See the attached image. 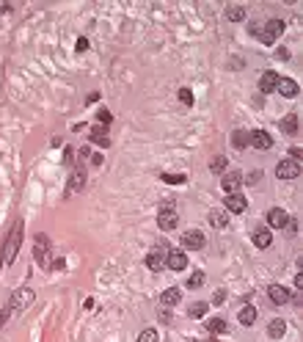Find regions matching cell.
I'll use <instances>...</instances> for the list:
<instances>
[{
  "label": "cell",
  "mask_w": 303,
  "mask_h": 342,
  "mask_svg": "<svg viewBox=\"0 0 303 342\" xmlns=\"http://www.w3.org/2000/svg\"><path fill=\"white\" fill-rule=\"evenodd\" d=\"M245 196H240V193H229L226 196V210L229 213H245Z\"/></svg>",
  "instance_id": "cell-17"
},
{
  "label": "cell",
  "mask_w": 303,
  "mask_h": 342,
  "mask_svg": "<svg viewBox=\"0 0 303 342\" xmlns=\"http://www.w3.org/2000/svg\"><path fill=\"white\" fill-rule=\"evenodd\" d=\"M251 144L256 146V149H270V146H273V138H270V133H265V130H253Z\"/></svg>",
  "instance_id": "cell-15"
},
{
  "label": "cell",
  "mask_w": 303,
  "mask_h": 342,
  "mask_svg": "<svg viewBox=\"0 0 303 342\" xmlns=\"http://www.w3.org/2000/svg\"><path fill=\"white\" fill-rule=\"evenodd\" d=\"M210 169H212V174H220V171L226 169V157H223V154H218V157L210 163Z\"/></svg>",
  "instance_id": "cell-32"
},
{
  "label": "cell",
  "mask_w": 303,
  "mask_h": 342,
  "mask_svg": "<svg viewBox=\"0 0 303 342\" xmlns=\"http://www.w3.org/2000/svg\"><path fill=\"white\" fill-rule=\"evenodd\" d=\"M207 328H210L212 334H223L226 331V320H223V317H212L210 323H207Z\"/></svg>",
  "instance_id": "cell-28"
},
{
  "label": "cell",
  "mask_w": 303,
  "mask_h": 342,
  "mask_svg": "<svg viewBox=\"0 0 303 342\" xmlns=\"http://www.w3.org/2000/svg\"><path fill=\"white\" fill-rule=\"evenodd\" d=\"M286 223H289V215H286V210H281V207H273V210H268V226H273V229H284Z\"/></svg>",
  "instance_id": "cell-7"
},
{
  "label": "cell",
  "mask_w": 303,
  "mask_h": 342,
  "mask_svg": "<svg viewBox=\"0 0 303 342\" xmlns=\"http://www.w3.org/2000/svg\"><path fill=\"white\" fill-rule=\"evenodd\" d=\"M276 91L281 97H286V100H289V97H298V91H301V88H298V83H295V80H289V77H278Z\"/></svg>",
  "instance_id": "cell-11"
},
{
  "label": "cell",
  "mask_w": 303,
  "mask_h": 342,
  "mask_svg": "<svg viewBox=\"0 0 303 342\" xmlns=\"http://www.w3.org/2000/svg\"><path fill=\"white\" fill-rule=\"evenodd\" d=\"M276 177H278V180H295V177H301V163L289 160V157L281 160L276 166Z\"/></svg>",
  "instance_id": "cell-3"
},
{
  "label": "cell",
  "mask_w": 303,
  "mask_h": 342,
  "mask_svg": "<svg viewBox=\"0 0 303 342\" xmlns=\"http://www.w3.org/2000/svg\"><path fill=\"white\" fill-rule=\"evenodd\" d=\"M284 331H286V323H284V320H270L268 334L273 337V340H281V337H284Z\"/></svg>",
  "instance_id": "cell-22"
},
{
  "label": "cell",
  "mask_w": 303,
  "mask_h": 342,
  "mask_svg": "<svg viewBox=\"0 0 303 342\" xmlns=\"http://www.w3.org/2000/svg\"><path fill=\"white\" fill-rule=\"evenodd\" d=\"M226 17L232 19V22H240V19H245V9H240V6H232V9L226 11Z\"/></svg>",
  "instance_id": "cell-30"
},
{
  "label": "cell",
  "mask_w": 303,
  "mask_h": 342,
  "mask_svg": "<svg viewBox=\"0 0 303 342\" xmlns=\"http://www.w3.org/2000/svg\"><path fill=\"white\" fill-rule=\"evenodd\" d=\"M157 226L163 232H174L179 226V213L177 210H160L157 213Z\"/></svg>",
  "instance_id": "cell-4"
},
{
  "label": "cell",
  "mask_w": 303,
  "mask_h": 342,
  "mask_svg": "<svg viewBox=\"0 0 303 342\" xmlns=\"http://www.w3.org/2000/svg\"><path fill=\"white\" fill-rule=\"evenodd\" d=\"M207 309H210V307H207V304H204V301H196L193 307L187 309V315L193 317V320H199V317H204V315H207Z\"/></svg>",
  "instance_id": "cell-26"
},
{
  "label": "cell",
  "mask_w": 303,
  "mask_h": 342,
  "mask_svg": "<svg viewBox=\"0 0 303 342\" xmlns=\"http://www.w3.org/2000/svg\"><path fill=\"white\" fill-rule=\"evenodd\" d=\"M281 130H284L286 136H295V133H298V116H286V119H281Z\"/></svg>",
  "instance_id": "cell-25"
},
{
  "label": "cell",
  "mask_w": 303,
  "mask_h": 342,
  "mask_svg": "<svg viewBox=\"0 0 303 342\" xmlns=\"http://www.w3.org/2000/svg\"><path fill=\"white\" fill-rule=\"evenodd\" d=\"M160 337H157V328H143L141 334H138V342H157Z\"/></svg>",
  "instance_id": "cell-29"
},
{
  "label": "cell",
  "mask_w": 303,
  "mask_h": 342,
  "mask_svg": "<svg viewBox=\"0 0 303 342\" xmlns=\"http://www.w3.org/2000/svg\"><path fill=\"white\" fill-rule=\"evenodd\" d=\"M210 223L215 226V229H223L229 223V218H226V213H220V210H212L210 213Z\"/></svg>",
  "instance_id": "cell-24"
},
{
  "label": "cell",
  "mask_w": 303,
  "mask_h": 342,
  "mask_svg": "<svg viewBox=\"0 0 303 342\" xmlns=\"http://www.w3.org/2000/svg\"><path fill=\"white\" fill-rule=\"evenodd\" d=\"M286 31V25H284V19H268L265 22V28H259V39L265 44H273L278 39V36Z\"/></svg>",
  "instance_id": "cell-2"
},
{
  "label": "cell",
  "mask_w": 303,
  "mask_h": 342,
  "mask_svg": "<svg viewBox=\"0 0 303 342\" xmlns=\"http://www.w3.org/2000/svg\"><path fill=\"white\" fill-rule=\"evenodd\" d=\"M19 240H22V223H14L9 240L3 243V251H0V268H6V265L14 262V256H17V251H19Z\"/></svg>",
  "instance_id": "cell-1"
},
{
  "label": "cell",
  "mask_w": 303,
  "mask_h": 342,
  "mask_svg": "<svg viewBox=\"0 0 303 342\" xmlns=\"http://www.w3.org/2000/svg\"><path fill=\"white\" fill-rule=\"evenodd\" d=\"M268 298L273 301L276 307H284V304H289V290L281 287V284H270V287H268Z\"/></svg>",
  "instance_id": "cell-9"
},
{
  "label": "cell",
  "mask_w": 303,
  "mask_h": 342,
  "mask_svg": "<svg viewBox=\"0 0 303 342\" xmlns=\"http://www.w3.org/2000/svg\"><path fill=\"white\" fill-rule=\"evenodd\" d=\"M204 243H207V238H204L199 229H187L185 235H182V246H185L187 251H199V248H204Z\"/></svg>",
  "instance_id": "cell-5"
},
{
  "label": "cell",
  "mask_w": 303,
  "mask_h": 342,
  "mask_svg": "<svg viewBox=\"0 0 303 342\" xmlns=\"http://www.w3.org/2000/svg\"><path fill=\"white\" fill-rule=\"evenodd\" d=\"M237 320H240L243 325H253V323H256V309H253V307H243V309H240V315H237Z\"/></svg>",
  "instance_id": "cell-21"
},
{
  "label": "cell",
  "mask_w": 303,
  "mask_h": 342,
  "mask_svg": "<svg viewBox=\"0 0 303 342\" xmlns=\"http://www.w3.org/2000/svg\"><path fill=\"white\" fill-rule=\"evenodd\" d=\"M179 301H182V292H179V287H168V290L160 292V304H163V307H177Z\"/></svg>",
  "instance_id": "cell-16"
},
{
  "label": "cell",
  "mask_w": 303,
  "mask_h": 342,
  "mask_svg": "<svg viewBox=\"0 0 303 342\" xmlns=\"http://www.w3.org/2000/svg\"><path fill=\"white\" fill-rule=\"evenodd\" d=\"M251 240H253V246H256V248H270V246H273V235H270L268 226H259V229L253 232Z\"/></svg>",
  "instance_id": "cell-14"
},
{
  "label": "cell",
  "mask_w": 303,
  "mask_h": 342,
  "mask_svg": "<svg viewBox=\"0 0 303 342\" xmlns=\"http://www.w3.org/2000/svg\"><path fill=\"white\" fill-rule=\"evenodd\" d=\"M50 248V240L44 238V235H36V259H39V265L47 268V259H44V251Z\"/></svg>",
  "instance_id": "cell-19"
},
{
  "label": "cell",
  "mask_w": 303,
  "mask_h": 342,
  "mask_svg": "<svg viewBox=\"0 0 303 342\" xmlns=\"http://www.w3.org/2000/svg\"><path fill=\"white\" fill-rule=\"evenodd\" d=\"M179 103L185 105V108L193 105V94H190V88H179Z\"/></svg>",
  "instance_id": "cell-33"
},
{
  "label": "cell",
  "mask_w": 303,
  "mask_h": 342,
  "mask_svg": "<svg viewBox=\"0 0 303 342\" xmlns=\"http://www.w3.org/2000/svg\"><path fill=\"white\" fill-rule=\"evenodd\" d=\"M91 141L97 146H110V136H108V127H102V124H97V127H91Z\"/></svg>",
  "instance_id": "cell-18"
},
{
  "label": "cell",
  "mask_w": 303,
  "mask_h": 342,
  "mask_svg": "<svg viewBox=\"0 0 303 342\" xmlns=\"http://www.w3.org/2000/svg\"><path fill=\"white\" fill-rule=\"evenodd\" d=\"M34 290H25V287H22V290H17L14 292V298H11V307H17V309H25V307H31V304H34Z\"/></svg>",
  "instance_id": "cell-13"
},
{
  "label": "cell",
  "mask_w": 303,
  "mask_h": 342,
  "mask_svg": "<svg viewBox=\"0 0 303 342\" xmlns=\"http://www.w3.org/2000/svg\"><path fill=\"white\" fill-rule=\"evenodd\" d=\"M166 265H168L171 271H185V268H187V254H185V251H168Z\"/></svg>",
  "instance_id": "cell-10"
},
{
  "label": "cell",
  "mask_w": 303,
  "mask_h": 342,
  "mask_svg": "<svg viewBox=\"0 0 303 342\" xmlns=\"http://www.w3.org/2000/svg\"><path fill=\"white\" fill-rule=\"evenodd\" d=\"M85 185V171L83 169H77L75 174H72V182H69V188H67V193H77V190Z\"/></svg>",
  "instance_id": "cell-20"
},
{
  "label": "cell",
  "mask_w": 303,
  "mask_h": 342,
  "mask_svg": "<svg viewBox=\"0 0 303 342\" xmlns=\"http://www.w3.org/2000/svg\"><path fill=\"white\" fill-rule=\"evenodd\" d=\"M220 185H223V190H226V193H237V190H240V185H243V174H240V171H229V174H223V177H220Z\"/></svg>",
  "instance_id": "cell-8"
},
{
  "label": "cell",
  "mask_w": 303,
  "mask_h": 342,
  "mask_svg": "<svg viewBox=\"0 0 303 342\" xmlns=\"http://www.w3.org/2000/svg\"><path fill=\"white\" fill-rule=\"evenodd\" d=\"M166 256H168L166 246L149 251V254H146V268H149V271H160V268H166Z\"/></svg>",
  "instance_id": "cell-6"
},
{
  "label": "cell",
  "mask_w": 303,
  "mask_h": 342,
  "mask_svg": "<svg viewBox=\"0 0 303 342\" xmlns=\"http://www.w3.org/2000/svg\"><path fill=\"white\" fill-rule=\"evenodd\" d=\"M6 320H9V309H3V312H0V325H6Z\"/></svg>",
  "instance_id": "cell-36"
},
{
  "label": "cell",
  "mask_w": 303,
  "mask_h": 342,
  "mask_svg": "<svg viewBox=\"0 0 303 342\" xmlns=\"http://www.w3.org/2000/svg\"><path fill=\"white\" fill-rule=\"evenodd\" d=\"M97 119H100L102 127H108L110 121H113V116H110V111H100V113H97Z\"/></svg>",
  "instance_id": "cell-34"
},
{
  "label": "cell",
  "mask_w": 303,
  "mask_h": 342,
  "mask_svg": "<svg viewBox=\"0 0 303 342\" xmlns=\"http://www.w3.org/2000/svg\"><path fill=\"white\" fill-rule=\"evenodd\" d=\"M160 180H163V182H168V185H182L187 177H185V174H163Z\"/></svg>",
  "instance_id": "cell-31"
},
{
  "label": "cell",
  "mask_w": 303,
  "mask_h": 342,
  "mask_svg": "<svg viewBox=\"0 0 303 342\" xmlns=\"http://www.w3.org/2000/svg\"><path fill=\"white\" fill-rule=\"evenodd\" d=\"M77 50H80V52L88 50V39H85V36H80V39H77Z\"/></svg>",
  "instance_id": "cell-35"
},
{
  "label": "cell",
  "mask_w": 303,
  "mask_h": 342,
  "mask_svg": "<svg viewBox=\"0 0 303 342\" xmlns=\"http://www.w3.org/2000/svg\"><path fill=\"white\" fill-rule=\"evenodd\" d=\"M232 144L237 146V149H243V146L251 144V133H245V130H237L235 136H232Z\"/></svg>",
  "instance_id": "cell-23"
},
{
  "label": "cell",
  "mask_w": 303,
  "mask_h": 342,
  "mask_svg": "<svg viewBox=\"0 0 303 342\" xmlns=\"http://www.w3.org/2000/svg\"><path fill=\"white\" fill-rule=\"evenodd\" d=\"M204 282H207V276H204L202 271H196V274L187 279V287H190V290H199V287H204Z\"/></svg>",
  "instance_id": "cell-27"
},
{
  "label": "cell",
  "mask_w": 303,
  "mask_h": 342,
  "mask_svg": "<svg viewBox=\"0 0 303 342\" xmlns=\"http://www.w3.org/2000/svg\"><path fill=\"white\" fill-rule=\"evenodd\" d=\"M276 86H278V75L273 69H268V72L259 77V91L262 94H270V91H276Z\"/></svg>",
  "instance_id": "cell-12"
}]
</instances>
